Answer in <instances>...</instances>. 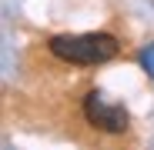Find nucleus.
<instances>
[{
	"instance_id": "nucleus-1",
	"label": "nucleus",
	"mask_w": 154,
	"mask_h": 150,
	"mask_svg": "<svg viewBox=\"0 0 154 150\" xmlns=\"http://www.w3.org/2000/svg\"><path fill=\"white\" fill-rule=\"evenodd\" d=\"M121 43L111 34H60V37H50V54L67 60V63H107L117 57Z\"/></svg>"
},
{
	"instance_id": "nucleus-2",
	"label": "nucleus",
	"mask_w": 154,
	"mask_h": 150,
	"mask_svg": "<svg viewBox=\"0 0 154 150\" xmlns=\"http://www.w3.org/2000/svg\"><path fill=\"white\" fill-rule=\"evenodd\" d=\"M84 113H87V120L94 123L97 130H107V134H124L127 123H131V117H127L124 104L107 100L100 90L87 93V100H84Z\"/></svg>"
},
{
	"instance_id": "nucleus-3",
	"label": "nucleus",
	"mask_w": 154,
	"mask_h": 150,
	"mask_svg": "<svg viewBox=\"0 0 154 150\" xmlns=\"http://www.w3.org/2000/svg\"><path fill=\"white\" fill-rule=\"evenodd\" d=\"M141 67H144V70L151 73V77H154V43L141 50Z\"/></svg>"
}]
</instances>
